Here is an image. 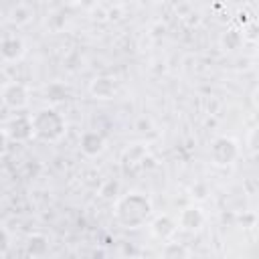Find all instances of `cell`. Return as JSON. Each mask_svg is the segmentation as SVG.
<instances>
[{
    "label": "cell",
    "mask_w": 259,
    "mask_h": 259,
    "mask_svg": "<svg viewBox=\"0 0 259 259\" xmlns=\"http://www.w3.org/2000/svg\"><path fill=\"white\" fill-rule=\"evenodd\" d=\"M152 202L144 192L121 194L113 204V219L121 229H140L152 219Z\"/></svg>",
    "instance_id": "cell-1"
},
{
    "label": "cell",
    "mask_w": 259,
    "mask_h": 259,
    "mask_svg": "<svg viewBox=\"0 0 259 259\" xmlns=\"http://www.w3.org/2000/svg\"><path fill=\"white\" fill-rule=\"evenodd\" d=\"M30 119H32L34 140H38V142L57 144L67 134L65 115L61 111H57L55 107H40L36 113L30 115Z\"/></svg>",
    "instance_id": "cell-2"
},
{
    "label": "cell",
    "mask_w": 259,
    "mask_h": 259,
    "mask_svg": "<svg viewBox=\"0 0 259 259\" xmlns=\"http://www.w3.org/2000/svg\"><path fill=\"white\" fill-rule=\"evenodd\" d=\"M208 156H210V164L214 168H229L241 156L239 142L235 138H231V136H219V138H214L210 142Z\"/></svg>",
    "instance_id": "cell-3"
},
{
    "label": "cell",
    "mask_w": 259,
    "mask_h": 259,
    "mask_svg": "<svg viewBox=\"0 0 259 259\" xmlns=\"http://www.w3.org/2000/svg\"><path fill=\"white\" fill-rule=\"evenodd\" d=\"M2 105L10 111H22L30 103V89L20 81H6L0 89Z\"/></svg>",
    "instance_id": "cell-4"
},
{
    "label": "cell",
    "mask_w": 259,
    "mask_h": 259,
    "mask_svg": "<svg viewBox=\"0 0 259 259\" xmlns=\"http://www.w3.org/2000/svg\"><path fill=\"white\" fill-rule=\"evenodd\" d=\"M146 162H150V150L142 142L130 144L121 152V172L125 176H134V174H140L142 170H146Z\"/></svg>",
    "instance_id": "cell-5"
},
{
    "label": "cell",
    "mask_w": 259,
    "mask_h": 259,
    "mask_svg": "<svg viewBox=\"0 0 259 259\" xmlns=\"http://www.w3.org/2000/svg\"><path fill=\"white\" fill-rule=\"evenodd\" d=\"M2 136H4V140L16 142V144H24V142L32 140L34 138L32 119L26 115H14V117L6 119L2 125Z\"/></svg>",
    "instance_id": "cell-6"
},
{
    "label": "cell",
    "mask_w": 259,
    "mask_h": 259,
    "mask_svg": "<svg viewBox=\"0 0 259 259\" xmlns=\"http://www.w3.org/2000/svg\"><path fill=\"white\" fill-rule=\"evenodd\" d=\"M4 18L10 26L14 28H24L28 24L34 22L36 18V6L32 2H26V0H18V2H12L8 4L6 12H4Z\"/></svg>",
    "instance_id": "cell-7"
},
{
    "label": "cell",
    "mask_w": 259,
    "mask_h": 259,
    "mask_svg": "<svg viewBox=\"0 0 259 259\" xmlns=\"http://www.w3.org/2000/svg\"><path fill=\"white\" fill-rule=\"evenodd\" d=\"M87 91H89V95L93 99L109 101V99L117 97V93H119V81L113 75H95L89 81Z\"/></svg>",
    "instance_id": "cell-8"
},
{
    "label": "cell",
    "mask_w": 259,
    "mask_h": 259,
    "mask_svg": "<svg viewBox=\"0 0 259 259\" xmlns=\"http://www.w3.org/2000/svg\"><path fill=\"white\" fill-rule=\"evenodd\" d=\"M178 231L194 235L198 231H202V227L206 225V214L198 204H188L178 212Z\"/></svg>",
    "instance_id": "cell-9"
},
{
    "label": "cell",
    "mask_w": 259,
    "mask_h": 259,
    "mask_svg": "<svg viewBox=\"0 0 259 259\" xmlns=\"http://www.w3.org/2000/svg\"><path fill=\"white\" fill-rule=\"evenodd\" d=\"M26 55V42L16 32H6L0 38V57L4 63H18Z\"/></svg>",
    "instance_id": "cell-10"
},
{
    "label": "cell",
    "mask_w": 259,
    "mask_h": 259,
    "mask_svg": "<svg viewBox=\"0 0 259 259\" xmlns=\"http://www.w3.org/2000/svg\"><path fill=\"white\" fill-rule=\"evenodd\" d=\"M148 227H150V235H152L156 241L168 243V241L174 239V235H176V231H178V221L164 212V214L152 217V221L148 223Z\"/></svg>",
    "instance_id": "cell-11"
},
{
    "label": "cell",
    "mask_w": 259,
    "mask_h": 259,
    "mask_svg": "<svg viewBox=\"0 0 259 259\" xmlns=\"http://www.w3.org/2000/svg\"><path fill=\"white\" fill-rule=\"evenodd\" d=\"M79 148L87 158H97L105 150V138L95 130H87L79 138Z\"/></svg>",
    "instance_id": "cell-12"
},
{
    "label": "cell",
    "mask_w": 259,
    "mask_h": 259,
    "mask_svg": "<svg viewBox=\"0 0 259 259\" xmlns=\"http://www.w3.org/2000/svg\"><path fill=\"white\" fill-rule=\"evenodd\" d=\"M243 42H245V36H243V30H239V28H227V30H223L221 36H219V47H221V51H225V53H235V51H239V49L243 47Z\"/></svg>",
    "instance_id": "cell-13"
},
{
    "label": "cell",
    "mask_w": 259,
    "mask_h": 259,
    "mask_svg": "<svg viewBox=\"0 0 259 259\" xmlns=\"http://www.w3.org/2000/svg\"><path fill=\"white\" fill-rule=\"evenodd\" d=\"M160 259H190V251L184 243H178L172 239L168 243H162Z\"/></svg>",
    "instance_id": "cell-14"
},
{
    "label": "cell",
    "mask_w": 259,
    "mask_h": 259,
    "mask_svg": "<svg viewBox=\"0 0 259 259\" xmlns=\"http://www.w3.org/2000/svg\"><path fill=\"white\" fill-rule=\"evenodd\" d=\"M26 249L30 255H45L47 249H49V243H47V237L36 233V235H30L28 241H26Z\"/></svg>",
    "instance_id": "cell-15"
},
{
    "label": "cell",
    "mask_w": 259,
    "mask_h": 259,
    "mask_svg": "<svg viewBox=\"0 0 259 259\" xmlns=\"http://www.w3.org/2000/svg\"><path fill=\"white\" fill-rule=\"evenodd\" d=\"M245 146H247V150H249L253 156H259V125H253V127L247 132Z\"/></svg>",
    "instance_id": "cell-16"
},
{
    "label": "cell",
    "mask_w": 259,
    "mask_h": 259,
    "mask_svg": "<svg viewBox=\"0 0 259 259\" xmlns=\"http://www.w3.org/2000/svg\"><path fill=\"white\" fill-rule=\"evenodd\" d=\"M91 16H93L95 20H107L109 12H107V8L101 6V4H93V6H91Z\"/></svg>",
    "instance_id": "cell-17"
},
{
    "label": "cell",
    "mask_w": 259,
    "mask_h": 259,
    "mask_svg": "<svg viewBox=\"0 0 259 259\" xmlns=\"http://www.w3.org/2000/svg\"><path fill=\"white\" fill-rule=\"evenodd\" d=\"M8 249H10V235H8V229L4 227V229H2V253L6 255Z\"/></svg>",
    "instance_id": "cell-18"
},
{
    "label": "cell",
    "mask_w": 259,
    "mask_h": 259,
    "mask_svg": "<svg viewBox=\"0 0 259 259\" xmlns=\"http://www.w3.org/2000/svg\"><path fill=\"white\" fill-rule=\"evenodd\" d=\"M251 103L255 109H259V85H255V89L251 91Z\"/></svg>",
    "instance_id": "cell-19"
},
{
    "label": "cell",
    "mask_w": 259,
    "mask_h": 259,
    "mask_svg": "<svg viewBox=\"0 0 259 259\" xmlns=\"http://www.w3.org/2000/svg\"><path fill=\"white\" fill-rule=\"evenodd\" d=\"M134 259H150V255H144V253H142V255H136Z\"/></svg>",
    "instance_id": "cell-20"
},
{
    "label": "cell",
    "mask_w": 259,
    "mask_h": 259,
    "mask_svg": "<svg viewBox=\"0 0 259 259\" xmlns=\"http://www.w3.org/2000/svg\"><path fill=\"white\" fill-rule=\"evenodd\" d=\"M257 63H259V49H257Z\"/></svg>",
    "instance_id": "cell-21"
}]
</instances>
